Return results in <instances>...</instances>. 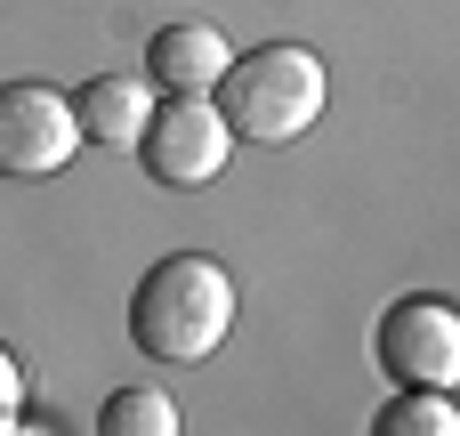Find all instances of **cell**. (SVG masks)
Returning <instances> with one entry per match:
<instances>
[{
	"label": "cell",
	"instance_id": "8992f818",
	"mask_svg": "<svg viewBox=\"0 0 460 436\" xmlns=\"http://www.w3.org/2000/svg\"><path fill=\"white\" fill-rule=\"evenodd\" d=\"M162 89L137 81V73H97L73 89V121H81V146H105V154H137L146 121H154Z\"/></svg>",
	"mask_w": 460,
	"mask_h": 436
},
{
	"label": "cell",
	"instance_id": "9c48e42d",
	"mask_svg": "<svg viewBox=\"0 0 460 436\" xmlns=\"http://www.w3.org/2000/svg\"><path fill=\"white\" fill-rule=\"evenodd\" d=\"M97 436H178V405L162 388H121V396H105Z\"/></svg>",
	"mask_w": 460,
	"mask_h": 436
},
{
	"label": "cell",
	"instance_id": "6da1fadb",
	"mask_svg": "<svg viewBox=\"0 0 460 436\" xmlns=\"http://www.w3.org/2000/svg\"><path fill=\"white\" fill-rule=\"evenodd\" d=\"M234 332V275L202 251H170L129 291V340L162 364H202Z\"/></svg>",
	"mask_w": 460,
	"mask_h": 436
},
{
	"label": "cell",
	"instance_id": "52a82bcc",
	"mask_svg": "<svg viewBox=\"0 0 460 436\" xmlns=\"http://www.w3.org/2000/svg\"><path fill=\"white\" fill-rule=\"evenodd\" d=\"M226 65H234V49L218 24H162L146 40V81L162 97H210L226 81Z\"/></svg>",
	"mask_w": 460,
	"mask_h": 436
},
{
	"label": "cell",
	"instance_id": "5b68a950",
	"mask_svg": "<svg viewBox=\"0 0 460 436\" xmlns=\"http://www.w3.org/2000/svg\"><path fill=\"white\" fill-rule=\"evenodd\" d=\"M372 356L396 388H460V307L396 299L372 332Z\"/></svg>",
	"mask_w": 460,
	"mask_h": 436
},
{
	"label": "cell",
	"instance_id": "ba28073f",
	"mask_svg": "<svg viewBox=\"0 0 460 436\" xmlns=\"http://www.w3.org/2000/svg\"><path fill=\"white\" fill-rule=\"evenodd\" d=\"M372 436H460L453 388H396L388 413L372 421Z\"/></svg>",
	"mask_w": 460,
	"mask_h": 436
},
{
	"label": "cell",
	"instance_id": "7a4b0ae2",
	"mask_svg": "<svg viewBox=\"0 0 460 436\" xmlns=\"http://www.w3.org/2000/svg\"><path fill=\"white\" fill-rule=\"evenodd\" d=\"M210 97H218V113H226L234 138H251V146H291V138H307V129L323 121V105H332V73H323L315 49H299V40H267V49L234 57L226 81H218Z\"/></svg>",
	"mask_w": 460,
	"mask_h": 436
},
{
	"label": "cell",
	"instance_id": "3957f363",
	"mask_svg": "<svg viewBox=\"0 0 460 436\" xmlns=\"http://www.w3.org/2000/svg\"><path fill=\"white\" fill-rule=\"evenodd\" d=\"M137 162H146L154 186H178V194L210 186L234 162V129H226L218 97H162L154 121H146V138H137Z\"/></svg>",
	"mask_w": 460,
	"mask_h": 436
},
{
	"label": "cell",
	"instance_id": "30bf717a",
	"mask_svg": "<svg viewBox=\"0 0 460 436\" xmlns=\"http://www.w3.org/2000/svg\"><path fill=\"white\" fill-rule=\"evenodd\" d=\"M16 405H24V372H16V356L0 348V429L16 421Z\"/></svg>",
	"mask_w": 460,
	"mask_h": 436
},
{
	"label": "cell",
	"instance_id": "277c9868",
	"mask_svg": "<svg viewBox=\"0 0 460 436\" xmlns=\"http://www.w3.org/2000/svg\"><path fill=\"white\" fill-rule=\"evenodd\" d=\"M81 146L73 97L49 81H0V178H57Z\"/></svg>",
	"mask_w": 460,
	"mask_h": 436
}]
</instances>
